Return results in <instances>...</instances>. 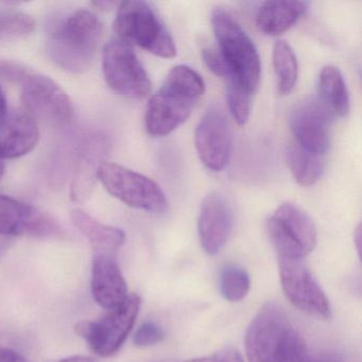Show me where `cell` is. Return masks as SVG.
Here are the masks:
<instances>
[{
    "mask_svg": "<svg viewBox=\"0 0 362 362\" xmlns=\"http://www.w3.org/2000/svg\"><path fill=\"white\" fill-rule=\"evenodd\" d=\"M139 296L132 293L98 321H80L75 332L100 357H111L119 351L132 330L141 309Z\"/></svg>",
    "mask_w": 362,
    "mask_h": 362,
    "instance_id": "obj_5",
    "label": "cell"
},
{
    "mask_svg": "<svg viewBox=\"0 0 362 362\" xmlns=\"http://www.w3.org/2000/svg\"><path fill=\"white\" fill-rule=\"evenodd\" d=\"M41 132L37 120L29 114L21 113L7 120L0 139L3 160H13L30 153L40 141Z\"/></svg>",
    "mask_w": 362,
    "mask_h": 362,
    "instance_id": "obj_17",
    "label": "cell"
},
{
    "mask_svg": "<svg viewBox=\"0 0 362 362\" xmlns=\"http://www.w3.org/2000/svg\"><path fill=\"white\" fill-rule=\"evenodd\" d=\"M293 328L283 309L268 303L258 311L245 334L249 362H281Z\"/></svg>",
    "mask_w": 362,
    "mask_h": 362,
    "instance_id": "obj_6",
    "label": "cell"
},
{
    "mask_svg": "<svg viewBox=\"0 0 362 362\" xmlns=\"http://www.w3.org/2000/svg\"><path fill=\"white\" fill-rule=\"evenodd\" d=\"M315 362H343V360L339 356L330 354V355L322 356L319 359L315 360Z\"/></svg>",
    "mask_w": 362,
    "mask_h": 362,
    "instance_id": "obj_35",
    "label": "cell"
},
{
    "mask_svg": "<svg viewBox=\"0 0 362 362\" xmlns=\"http://www.w3.org/2000/svg\"><path fill=\"white\" fill-rule=\"evenodd\" d=\"M103 25L88 10H78L54 27L48 52L57 65L73 74L88 71L94 64L103 39Z\"/></svg>",
    "mask_w": 362,
    "mask_h": 362,
    "instance_id": "obj_1",
    "label": "cell"
},
{
    "mask_svg": "<svg viewBox=\"0 0 362 362\" xmlns=\"http://www.w3.org/2000/svg\"><path fill=\"white\" fill-rule=\"evenodd\" d=\"M281 362H315L309 355L308 349L302 337L294 329L290 334L285 356Z\"/></svg>",
    "mask_w": 362,
    "mask_h": 362,
    "instance_id": "obj_29",
    "label": "cell"
},
{
    "mask_svg": "<svg viewBox=\"0 0 362 362\" xmlns=\"http://www.w3.org/2000/svg\"><path fill=\"white\" fill-rule=\"evenodd\" d=\"M93 5L98 8V9L107 10L111 9V7L113 8L115 3H112V1H97V3L93 4Z\"/></svg>",
    "mask_w": 362,
    "mask_h": 362,
    "instance_id": "obj_36",
    "label": "cell"
},
{
    "mask_svg": "<svg viewBox=\"0 0 362 362\" xmlns=\"http://www.w3.org/2000/svg\"><path fill=\"white\" fill-rule=\"evenodd\" d=\"M267 228L279 256L304 259L317 245L313 219L292 203L281 204L269 218Z\"/></svg>",
    "mask_w": 362,
    "mask_h": 362,
    "instance_id": "obj_7",
    "label": "cell"
},
{
    "mask_svg": "<svg viewBox=\"0 0 362 362\" xmlns=\"http://www.w3.org/2000/svg\"><path fill=\"white\" fill-rule=\"evenodd\" d=\"M279 276L286 298L308 315L328 319L330 305L303 258L279 256Z\"/></svg>",
    "mask_w": 362,
    "mask_h": 362,
    "instance_id": "obj_9",
    "label": "cell"
},
{
    "mask_svg": "<svg viewBox=\"0 0 362 362\" xmlns=\"http://www.w3.org/2000/svg\"><path fill=\"white\" fill-rule=\"evenodd\" d=\"M226 101L228 109L239 126H245L250 117V94L234 80L226 79Z\"/></svg>",
    "mask_w": 362,
    "mask_h": 362,
    "instance_id": "obj_27",
    "label": "cell"
},
{
    "mask_svg": "<svg viewBox=\"0 0 362 362\" xmlns=\"http://www.w3.org/2000/svg\"><path fill=\"white\" fill-rule=\"evenodd\" d=\"M58 362H95L92 358L88 356H71V357L65 358V359L60 360Z\"/></svg>",
    "mask_w": 362,
    "mask_h": 362,
    "instance_id": "obj_34",
    "label": "cell"
},
{
    "mask_svg": "<svg viewBox=\"0 0 362 362\" xmlns=\"http://www.w3.org/2000/svg\"><path fill=\"white\" fill-rule=\"evenodd\" d=\"M334 114L320 98H307L298 103L290 115V129L296 145L325 156L330 143V126Z\"/></svg>",
    "mask_w": 362,
    "mask_h": 362,
    "instance_id": "obj_11",
    "label": "cell"
},
{
    "mask_svg": "<svg viewBox=\"0 0 362 362\" xmlns=\"http://www.w3.org/2000/svg\"><path fill=\"white\" fill-rule=\"evenodd\" d=\"M287 160L294 179L304 187L315 185L325 170V156L311 153L294 143L288 148Z\"/></svg>",
    "mask_w": 362,
    "mask_h": 362,
    "instance_id": "obj_21",
    "label": "cell"
},
{
    "mask_svg": "<svg viewBox=\"0 0 362 362\" xmlns=\"http://www.w3.org/2000/svg\"><path fill=\"white\" fill-rule=\"evenodd\" d=\"M202 58L211 73L215 74L218 77L226 78L228 67L219 50L215 48H204L202 50Z\"/></svg>",
    "mask_w": 362,
    "mask_h": 362,
    "instance_id": "obj_30",
    "label": "cell"
},
{
    "mask_svg": "<svg viewBox=\"0 0 362 362\" xmlns=\"http://www.w3.org/2000/svg\"><path fill=\"white\" fill-rule=\"evenodd\" d=\"M306 1H266L256 14L258 30L267 35H281L308 11Z\"/></svg>",
    "mask_w": 362,
    "mask_h": 362,
    "instance_id": "obj_18",
    "label": "cell"
},
{
    "mask_svg": "<svg viewBox=\"0 0 362 362\" xmlns=\"http://www.w3.org/2000/svg\"><path fill=\"white\" fill-rule=\"evenodd\" d=\"M114 29L119 40L160 58H173L177 46L153 8L145 1H124L117 8Z\"/></svg>",
    "mask_w": 362,
    "mask_h": 362,
    "instance_id": "obj_3",
    "label": "cell"
},
{
    "mask_svg": "<svg viewBox=\"0 0 362 362\" xmlns=\"http://www.w3.org/2000/svg\"><path fill=\"white\" fill-rule=\"evenodd\" d=\"M233 228V211L222 194L211 192L201 205L198 230L203 250L209 255L219 253L228 240Z\"/></svg>",
    "mask_w": 362,
    "mask_h": 362,
    "instance_id": "obj_14",
    "label": "cell"
},
{
    "mask_svg": "<svg viewBox=\"0 0 362 362\" xmlns=\"http://www.w3.org/2000/svg\"><path fill=\"white\" fill-rule=\"evenodd\" d=\"M103 77L107 86L119 96L145 98L151 90V81L132 46L113 40L103 50Z\"/></svg>",
    "mask_w": 362,
    "mask_h": 362,
    "instance_id": "obj_8",
    "label": "cell"
},
{
    "mask_svg": "<svg viewBox=\"0 0 362 362\" xmlns=\"http://www.w3.org/2000/svg\"><path fill=\"white\" fill-rule=\"evenodd\" d=\"M94 145V143H90L80 156L79 164L76 169L73 187H71V197L74 200H83L90 194L94 183L95 175L97 177L98 173L101 164H97L96 160H98L100 153H96V152L105 148V145L100 146L103 144H99V146Z\"/></svg>",
    "mask_w": 362,
    "mask_h": 362,
    "instance_id": "obj_24",
    "label": "cell"
},
{
    "mask_svg": "<svg viewBox=\"0 0 362 362\" xmlns=\"http://www.w3.org/2000/svg\"><path fill=\"white\" fill-rule=\"evenodd\" d=\"M0 160H3V158H1V154H0Z\"/></svg>",
    "mask_w": 362,
    "mask_h": 362,
    "instance_id": "obj_39",
    "label": "cell"
},
{
    "mask_svg": "<svg viewBox=\"0 0 362 362\" xmlns=\"http://www.w3.org/2000/svg\"><path fill=\"white\" fill-rule=\"evenodd\" d=\"M211 25L219 52L228 67L226 79L234 80L254 94L259 86L262 64L259 54L245 30L226 10L218 8L211 13Z\"/></svg>",
    "mask_w": 362,
    "mask_h": 362,
    "instance_id": "obj_2",
    "label": "cell"
},
{
    "mask_svg": "<svg viewBox=\"0 0 362 362\" xmlns=\"http://www.w3.org/2000/svg\"><path fill=\"white\" fill-rule=\"evenodd\" d=\"M8 120V103L3 88L0 86V130L7 124Z\"/></svg>",
    "mask_w": 362,
    "mask_h": 362,
    "instance_id": "obj_33",
    "label": "cell"
},
{
    "mask_svg": "<svg viewBox=\"0 0 362 362\" xmlns=\"http://www.w3.org/2000/svg\"><path fill=\"white\" fill-rule=\"evenodd\" d=\"M76 228L88 239L94 252L115 253L126 243V233L115 226L101 223L81 209L71 213Z\"/></svg>",
    "mask_w": 362,
    "mask_h": 362,
    "instance_id": "obj_19",
    "label": "cell"
},
{
    "mask_svg": "<svg viewBox=\"0 0 362 362\" xmlns=\"http://www.w3.org/2000/svg\"><path fill=\"white\" fill-rule=\"evenodd\" d=\"M35 21L22 12L0 11V40L16 39L33 33Z\"/></svg>",
    "mask_w": 362,
    "mask_h": 362,
    "instance_id": "obj_26",
    "label": "cell"
},
{
    "mask_svg": "<svg viewBox=\"0 0 362 362\" xmlns=\"http://www.w3.org/2000/svg\"><path fill=\"white\" fill-rule=\"evenodd\" d=\"M319 98L334 116L346 115L351 109L349 90L338 67L328 65L319 76Z\"/></svg>",
    "mask_w": 362,
    "mask_h": 362,
    "instance_id": "obj_20",
    "label": "cell"
},
{
    "mask_svg": "<svg viewBox=\"0 0 362 362\" xmlns=\"http://www.w3.org/2000/svg\"><path fill=\"white\" fill-rule=\"evenodd\" d=\"M182 362H245L243 356L233 347H226L213 355L207 357L196 358V359L185 360Z\"/></svg>",
    "mask_w": 362,
    "mask_h": 362,
    "instance_id": "obj_31",
    "label": "cell"
},
{
    "mask_svg": "<svg viewBox=\"0 0 362 362\" xmlns=\"http://www.w3.org/2000/svg\"><path fill=\"white\" fill-rule=\"evenodd\" d=\"M251 287L249 274L245 269L235 264L224 267L220 277V289L226 300L239 302L249 293Z\"/></svg>",
    "mask_w": 362,
    "mask_h": 362,
    "instance_id": "obj_25",
    "label": "cell"
},
{
    "mask_svg": "<svg viewBox=\"0 0 362 362\" xmlns=\"http://www.w3.org/2000/svg\"><path fill=\"white\" fill-rule=\"evenodd\" d=\"M97 177L110 194L128 206L153 214L166 211L164 192L146 175L114 163L103 162Z\"/></svg>",
    "mask_w": 362,
    "mask_h": 362,
    "instance_id": "obj_4",
    "label": "cell"
},
{
    "mask_svg": "<svg viewBox=\"0 0 362 362\" xmlns=\"http://www.w3.org/2000/svg\"><path fill=\"white\" fill-rule=\"evenodd\" d=\"M165 338V332L158 323L147 321L139 326L135 332L134 344L137 347H149L162 342Z\"/></svg>",
    "mask_w": 362,
    "mask_h": 362,
    "instance_id": "obj_28",
    "label": "cell"
},
{
    "mask_svg": "<svg viewBox=\"0 0 362 362\" xmlns=\"http://www.w3.org/2000/svg\"><path fill=\"white\" fill-rule=\"evenodd\" d=\"M0 362H29L18 351L7 347L0 346Z\"/></svg>",
    "mask_w": 362,
    "mask_h": 362,
    "instance_id": "obj_32",
    "label": "cell"
},
{
    "mask_svg": "<svg viewBox=\"0 0 362 362\" xmlns=\"http://www.w3.org/2000/svg\"><path fill=\"white\" fill-rule=\"evenodd\" d=\"M60 234L58 223L47 214L12 197L0 194V235L50 238Z\"/></svg>",
    "mask_w": 362,
    "mask_h": 362,
    "instance_id": "obj_13",
    "label": "cell"
},
{
    "mask_svg": "<svg viewBox=\"0 0 362 362\" xmlns=\"http://www.w3.org/2000/svg\"><path fill=\"white\" fill-rule=\"evenodd\" d=\"M272 62L279 94H289L298 81V64L296 52L287 42L277 41L274 44Z\"/></svg>",
    "mask_w": 362,
    "mask_h": 362,
    "instance_id": "obj_22",
    "label": "cell"
},
{
    "mask_svg": "<svg viewBox=\"0 0 362 362\" xmlns=\"http://www.w3.org/2000/svg\"><path fill=\"white\" fill-rule=\"evenodd\" d=\"M194 144L201 162L209 170L219 173L226 168L232 154V130L223 112L211 107L199 122Z\"/></svg>",
    "mask_w": 362,
    "mask_h": 362,
    "instance_id": "obj_12",
    "label": "cell"
},
{
    "mask_svg": "<svg viewBox=\"0 0 362 362\" xmlns=\"http://www.w3.org/2000/svg\"><path fill=\"white\" fill-rule=\"evenodd\" d=\"M194 101L160 88L146 110L145 124L152 136L170 134L187 120L194 109Z\"/></svg>",
    "mask_w": 362,
    "mask_h": 362,
    "instance_id": "obj_16",
    "label": "cell"
},
{
    "mask_svg": "<svg viewBox=\"0 0 362 362\" xmlns=\"http://www.w3.org/2000/svg\"><path fill=\"white\" fill-rule=\"evenodd\" d=\"M162 88L196 103L204 94L205 83L192 67L177 65L169 71Z\"/></svg>",
    "mask_w": 362,
    "mask_h": 362,
    "instance_id": "obj_23",
    "label": "cell"
},
{
    "mask_svg": "<svg viewBox=\"0 0 362 362\" xmlns=\"http://www.w3.org/2000/svg\"><path fill=\"white\" fill-rule=\"evenodd\" d=\"M90 288L97 304L107 310L128 298V286L114 253L94 252Z\"/></svg>",
    "mask_w": 362,
    "mask_h": 362,
    "instance_id": "obj_15",
    "label": "cell"
},
{
    "mask_svg": "<svg viewBox=\"0 0 362 362\" xmlns=\"http://www.w3.org/2000/svg\"><path fill=\"white\" fill-rule=\"evenodd\" d=\"M6 173V165L3 160H0V180L3 179L4 175Z\"/></svg>",
    "mask_w": 362,
    "mask_h": 362,
    "instance_id": "obj_38",
    "label": "cell"
},
{
    "mask_svg": "<svg viewBox=\"0 0 362 362\" xmlns=\"http://www.w3.org/2000/svg\"><path fill=\"white\" fill-rule=\"evenodd\" d=\"M354 240H355L358 252L360 253V241H361V228H360V226L356 228L355 234H354Z\"/></svg>",
    "mask_w": 362,
    "mask_h": 362,
    "instance_id": "obj_37",
    "label": "cell"
},
{
    "mask_svg": "<svg viewBox=\"0 0 362 362\" xmlns=\"http://www.w3.org/2000/svg\"><path fill=\"white\" fill-rule=\"evenodd\" d=\"M22 83L23 105L31 117L52 124L71 122L75 112L73 103L57 82L46 76L27 73Z\"/></svg>",
    "mask_w": 362,
    "mask_h": 362,
    "instance_id": "obj_10",
    "label": "cell"
}]
</instances>
